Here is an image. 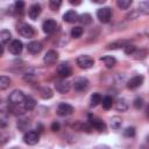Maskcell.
Listing matches in <instances>:
<instances>
[{
    "label": "cell",
    "instance_id": "obj_1",
    "mask_svg": "<svg viewBox=\"0 0 149 149\" xmlns=\"http://www.w3.org/2000/svg\"><path fill=\"white\" fill-rule=\"evenodd\" d=\"M16 29H17V33H19L22 37H24V38H31V37L34 36V34H35L34 28H33L30 24L24 23V22L19 23L17 27H16Z\"/></svg>",
    "mask_w": 149,
    "mask_h": 149
},
{
    "label": "cell",
    "instance_id": "obj_2",
    "mask_svg": "<svg viewBox=\"0 0 149 149\" xmlns=\"http://www.w3.org/2000/svg\"><path fill=\"white\" fill-rule=\"evenodd\" d=\"M76 62L80 69H91L94 65V59L88 55H81L77 57Z\"/></svg>",
    "mask_w": 149,
    "mask_h": 149
},
{
    "label": "cell",
    "instance_id": "obj_3",
    "mask_svg": "<svg viewBox=\"0 0 149 149\" xmlns=\"http://www.w3.org/2000/svg\"><path fill=\"white\" fill-rule=\"evenodd\" d=\"M24 93L20 90H14L9 97H8V101L10 102V105H21L24 100Z\"/></svg>",
    "mask_w": 149,
    "mask_h": 149
},
{
    "label": "cell",
    "instance_id": "obj_4",
    "mask_svg": "<svg viewBox=\"0 0 149 149\" xmlns=\"http://www.w3.org/2000/svg\"><path fill=\"white\" fill-rule=\"evenodd\" d=\"M97 17L99 19L100 22L102 23H107L111 17H112V10L109 7H102V8H99L97 10Z\"/></svg>",
    "mask_w": 149,
    "mask_h": 149
},
{
    "label": "cell",
    "instance_id": "obj_5",
    "mask_svg": "<svg viewBox=\"0 0 149 149\" xmlns=\"http://www.w3.org/2000/svg\"><path fill=\"white\" fill-rule=\"evenodd\" d=\"M88 123L92 126V128H94V129H97L98 132H105L106 130V125H105V122L101 120V119H99V118H97V116H93V115H88Z\"/></svg>",
    "mask_w": 149,
    "mask_h": 149
},
{
    "label": "cell",
    "instance_id": "obj_6",
    "mask_svg": "<svg viewBox=\"0 0 149 149\" xmlns=\"http://www.w3.org/2000/svg\"><path fill=\"white\" fill-rule=\"evenodd\" d=\"M38 139H40V135L35 130H29L23 135V142L28 146H35L38 142Z\"/></svg>",
    "mask_w": 149,
    "mask_h": 149
},
{
    "label": "cell",
    "instance_id": "obj_7",
    "mask_svg": "<svg viewBox=\"0 0 149 149\" xmlns=\"http://www.w3.org/2000/svg\"><path fill=\"white\" fill-rule=\"evenodd\" d=\"M57 73H58L63 79H65V78H68V77H70V76L72 74V68H71V65H70L69 63L63 62V63H61V64L57 66Z\"/></svg>",
    "mask_w": 149,
    "mask_h": 149
},
{
    "label": "cell",
    "instance_id": "obj_8",
    "mask_svg": "<svg viewBox=\"0 0 149 149\" xmlns=\"http://www.w3.org/2000/svg\"><path fill=\"white\" fill-rule=\"evenodd\" d=\"M88 80L85 77H78L73 80V88L78 92H84L88 88Z\"/></svg>",
    "mask_w": 149,
    "mask_h": 149
},
{
    "label": "cell",
    "instance_id": "obj_9",
    "mask_svg": "<svg viewBox=\"0 0 149 149\" xmlns=\"http://www.w3.org/2000/svg\"><path fill=\"white\" fill-rule=\"evenodd\" d=\"M74 108L70 105V104H66V102H61L58 106H57V114L61 115V116H68V115H71L73 113Z\"/></svg>",
    "mask_w": 149,
    "mask_h": 149
},
{
    "label": "cell",
    "instance_id": "obj_10",
    "mask_svg": "<svg viewBox=\"0 0 149 149\" xmlns=\"http://www.w3.org/2000/svg\"><path fill=\"white\" fill-rule=\"evenodd\" d=\"M55 88H56L57 92H59L62 94L63 93H68L70 91V88H71V84L66 79H61V80H57L55 83Z\"/></svg>",
    "mask_w": 149,
    "mask_h": 149
},
{
    "label": "cell",
    "instance_id": "obj_11",
    "mask_svg": "<svg viewBox=\"0 0 149 149\" xmlns=\"http://www.w3.org/2000/svg\"><path fill=\"white\" fill-rule=\"evenodd\" d=\"M42 28H43V31H44L45 34H52V33L56 31L57 22H56L55 20H52V19H48V20H45V21L43 22Z\"/></svg>",
    "mask_w": 149,
    "mask_h": 149
},
{
    "label": "cell",
    "instance_id": "obj_12",
    "mask_svg": "<svg viewBox=\"0 0 149 149\" xmlns=\"http://www.w3.org/2000/svg\"><path fill=\"white\" fill-rule=\"evenodd\" d=\"M57 59H58V52H57L56 50H49V51L44 55V57H43V62H44V64H47V65H52V64H55Z\"/></svg>",
    "mask_w": 149,
    "mask_h": 149
},
{
    "label": "cell",
    "instance_id": "obj_13",
    "mask_svg": "<svg viewBox=\"0 0 149 149\" xmlns=\"http://www.w3.org/2000/svg\"><path fill=\"white\" fill-rule=\"evenodd\" d=\"M22 48H23V44L20 40H13L8 47L9 49V52L13 54V55H20L21 51H22Z\"/></svg>",
    "mask_w": 149,
    "mask_h": 149
},
{
    "label": "cell",
    "instance_id": "obj_14",
    "mask_svg": "<svg viewBox=\"0 0 149 149\" xmlns=\"http://www.w3.org/2000/svg\"><path fill=\"white\" fill-rule=\"evenodd\" d=\"M143 80H144L143 76H135V77H133L130 80H128L127 87H128L129 90H135V88H137V87H140V86L142 85Z\"/></svg>",
    "mask_w": 149,
    "mask_h": 149
},
{
    "label": "cell",
    "instance_id": "obj_15",
    "mask_svg": "<svg viewBox=\"0 0 149 149\" xmlns=\"http://www.w3.org/2000/svg\"><path fill=\"white\" fill-rule=\"evenodd\" d=\"M41 12H42L41 6H40L38 3H33V5L29 7V9H28V15H29V17H30L31 20H36V19L40 16Z\"/></svg>",
    "mask_w": 149,
    "mask_h": 149
},
{
    "label": "cell",
    "instance_id": "obj_16",
    "mask_svg": "<svg viewBox=\"0 0 149 149\" xmlns=\"http://www.w3.org/2000/svg\"><path fill=\"white\" fill-rule=\"evenodd\" d=\"M27 49H28V51H29L31 55H37V54H40L41 50H42V44H41V42H38V41H31V42L28 43Z\"/></svg>",
    "mask_w": 149,
    "mask_h": 149
},
{
    "label": "cell",
    "instance_id": "obj_17",
    "mask_svg": "<svg viewBox=\"0 0 149 149\" xmlns=\"http://www.w3.org/2000/svg\"><path fill=\"white\" fill-rule=\"evenodd\" d=\"M63 20L65 22H68V23H74L76 21H78V14H77L76 10H72V9L71 10H68V12L64 13Z\"/></svg>",
    "mask_w": 149,
    "mask_h": 149
},
{
    "label": "cell",
    "instance_id": "obj_18",
    "mask_svg": "<svg viewBox=\"0 0 149 149\" xmlns=\"http://www.w3.org/2000/svg\"><path fill=\"white\" fill-rule=\"evenodd\" d=\"M22 104H23V108H24L26 111H28V112H29V111H33V109L35 108V106H36L35 99L31 98L30 95H26Z\"/></svg>",
    "mask_w": 149,
    "mask_h": 149
},
{
    "label": "cell",
    "instance_id": "obj_19",
    "mask_svg": "<svg viewBox=\"0 0 149 149\" xmlns=\"http://www.w3.org/2000/svg\"><path fill=\"white\" fill-rule=\"evenodd\" d=\"M129 107V104H128V100L125 99V98H121V99H118V101L115 102V108L116 111L119 112H126Z\"/></svg>",
    "mask_w": 149,
    "mask_h": 149
},
{
    "label": "cell",
    "instance_id": "obj_20",
    "mask_svg": "<svg viewBox=\"0 0 149 149\" xmlns=\"http://www.w3.org/2000/svg\"><path fill=\"white\" fill-rule=\"evenodd\" d=\"M78 21L84 26H88L92 23V16L88 13H83V14L78 15Z\"/></svg>",
    "mask_w": 149,
    "mask_h": 149
},
{
    "label": "cell",
    "instance_id": "obj_21",
    "mask_svg": "<svg viewBox=\"0 0 149 149\" xmlns=\"http://www.w3.org/2000/svg\"><path fill=\"white\" fill-rule=\"evenodd\" d=\"M100 61H102L105 63L106 68H108V69H112L116 64V59L113 56H102V57H100Z\"/></svg>",
    "mask_w": 149,
    "mask_h": 149
},
{
    "label": "cell",
    "instance_id": "obj_22",
    "mask_svg": "<svg viewBox=\"0 0 149 149\" xmlns=\"http://www.w3.org/2000/svg\"><path fill=\"white\" fill-rule=\"evenodd\" d=\"M10 31L7 30V29H3V30H0V44H7L9 41H10Z\"/></svg>",
    "mask_w": 149,
    "mask_h": 149
},
{
    "label": "cell",
    "instance_id": "obj_23",
    "mask_svg": "<svg viewBox=\"0 0 149 149\" xmlns=\"http://www.w3.org/2000/svg\"><path fill=\"white\" fill-rule=\"evenodd\" d=\"M10 83H12V80H10L9 77H7V76H0V91H3L6 88H8L9 85H10Z\"/></svg>",
    "mask_w": 149,
    "mask_h": 149
},
{
    "label": "cell",
    "instance_id": "obj_24",
    "mask_svg": "<svg viewBox=\"0 0 149 149\" xmlns=\"http://www.w3.org/2000/svg\"><path fill=\"white\" fill-rule=\"evenodd\" d=\"M9 111H10L13 114H16V115H22V114H24V112H26V109L23 108V106L21 107L20 105H12V106L9 107Z\"/></svg>",
    "mask_w": 149,
    "mask_h": 149
},
{
    "label": "cell",
    "instance_id": "obj_25",
    "mask_svg": "<svg viewBox=\"0 0 149 149\" xmlns=\"http://www.w3.org/2000/svg\"><path fill=\"white\" fill-rule=\"evenodd\" d=\"M40 94H41V97L43 99H50L52 97V91L50 90V87L45 86V87H42L40 90Z\"/></svg>",
    "mask_w": 149,
    "mask_h": 149
},
{
    "label": "cell",
    "instance_id": "obj_26",
    "mask_svg": "<svg viewBox=\"0 0 149 149\" xmlns=\"http://www.w3.org/2000/svg\"><path fill=\"white\" fill-rule=\"evenodd\" d=\"M101 104H102V107H104L105 109H109V108L112 107V105H113V99H112V97L106 95V97L101 98Z\"/></svg>",
    "mask_w": 149,
    "mask_h": 149
},
{
    "label": "cell",
    "instance_id": "obj_27",
    "mask_svg": "<svg viewBox=\"0 0 149 149\" xmlns=\"http://www.w3.org/2000/svg\"><path fill=\"white\" fill-rule=\"evenodd\" d=\"M121 125H122V120H121L120 116H113L111 119V127L113 129H115V130L119 129L121 127Z\"/></svg>",
    "mask_w": 149,
    "mask_h": 149
},
{
    "label": "cell",
    "instance_id": "obj_28",
    "mask_svg": "<svg viewBox=\"0 0 149 149\" xmlns=\"http://www.w3.org/2000/svg\"><path fill=\"white\" fill-rule=\"evenodd\" d=\"M83 33H84V29H83L81 27H79V26L73 27V28L71 29V36H72L73 38H79V37H81Z\"/></svg>",
    "mask_w": 149,
    "mask_h": 149
},
{
    "label": "cell",
    "instance_id": "obj_29",
    "mask_svg": "<svg viewBox=\"0 0 149 149\" xmlns=\"http://www.w3.org/2000/svg\"><path fill=\"white\" fill-rule=\"evenodd\" d=\"M101 102V94L100 93H93L92 95H91V106L92 107H95V106H98L99 104Z\"/></svg>",
    "mask_w": 149,
    "mask_h": 149
},
{
    "label": "cell",
    "instance_id": "obj_30",
    "mask_svg": "<svg viewBox=\"0 0 149 149\" xmlns=\"http://www.w3.org/2000/svg\"><path fill=\"white\" fill-rule=\"evenodd\" d=\"M132 3H133L132 0H118L116 1V5L120 9H128L132 6Z\"/></svg>",
    "mask_w": 149,
    "mask_h": 149
},
{
    "label": "cell",
    "instance_id": "obj_31",
    "mask_svg": "<svg viewBox=\"0 0 149 149\" xmlns=\"http://www.w3.org/2000/svg\"><path fill=\"white\" fill-rule=\"evenodd\" d=\"M14 10L17 13V14H20V15H22V13H23V9H24V2L23 1H21V0H19V1H15V3H14Z\"/></svg>",
    "mask_w": 149,
    "mask_h": 149
},
{
    "label": "cell",
    "instance_id": "obj_32",
    "mask_svg": "<svg viewBox=\"0 0 149 149\" xmlns=\"http://www.w3.org/2000/svg\"><path fill=\"white\" fill-rule=\"evenodd\" d=\"M139 8H140V12H142L143 14H148L149 13V2L148 1H141Z\"/></svg>",
    "mask_w": 149,
    "mask_h": 149
},
{
    "label": "cell",
    "instance_id": "obj_33",
    "mask_svg": "<svg viewBox=\"0 0 149 149\" xmlns=\"http://www.w3.org/2000/svg\"><path fill=\"white\" fill-rule=\"evenodd\" d=\"M123 50H125V54L126 55H133L136 51V47L133 45V44H126L123 47Z\"/></svg>",
    "mask_w": 149,
    "mask_h": 149
},
{
    "label": "cell",
    "instance_id": "obj_34",
    "mask_svg": "<svg viewBox=\"0 0 149 149\" xmlns=\"http://www.w3.org/2000/svg\"><path fill=\"white\" fill-rule=\"evenodd\" d=\"M62 5V1L61 0H50L49 1V7L52 9V10H57Z\"/></svg>",
    "mask_w": 149,
    "mask_h": 149
},
{
    "label": "cell",
    "instance_id": "obj_35",
    "mask_svg": "<svg viewBox=\"0 0 149 149\" xmlns=\"http://www.w3.org/2000/svg\"><path fill=\"white\" fill-rule=\"evenodd\" d=\"M123 135L126 137H134L135 136V128L134 127H127L123 130Z\"/></svg>",
    "mask_w": 149,
    "mask_h": 149
},
{
    "label": "cell",
    "instance_id": "obj_36",
    "mask_svg": "<svg viewBox=\"0 0 149 149\" xmlns=\"http://www.w3.org/2000/svg\"><path fill=\"white\" fill-rule=\"evenodd\" d=\"M29 120H27V119H22V120H19V122H17V127H19V129H21V130H24L28 126H29Z\"/></svg>",
    "mask_w": 149,
    "mask_h": 149
},
{
    "label": "cell",
    "instance_id": "obj_37",
    "mask_svg": "<svg viewBox=\"0 0 149 149\" xmlns=\"http://www.w3.org/2000/svg\"><path fill=\"white\" fill-rule=\"evenodd\" d=\"M133 105H134V107H135L136 109H141V108L143 107V105H144V100H143L142 98H136V99L134 100Z\"/></svg>",
    "mask_w": 149,
    "mask_h": 149
},
{
    "label": "cell",
    "instance_id": "obj_38",
    "mask_svg": "<svg viewBox=\"0 0 149 149\" xmlns=\"http://www.w3.org/2000/svg\"><path fill=\"white\" fill-rule=\"evenodd\" d=\"M125 44V42H115V43H111L107 45V49H118V48H121L122 45ZM126 45V44H125Z\"/></svg>",
    "mask_w": 149,
    "mask_h": 149
},
{
    "label": "cell",
    "instance_id": "obj_39",
    "mask_svg": "<svg viewBox=\"0 0 149 149\" xmlns=\"http://www.w3.org/2000/svg\"><path fill=\"white\" fill-rule=\"evenodd\" d=\"M59 129H61L59 123H58L57 121H54V122L51 123V130H52V132H58Z\"/></svg>",
    "mask_w": 149,
    "mask_h": 149
},
{
    "label": "cell",
    "instance_id": "obj_40",
    "mask_svg": "<svg viewBox=\"0 0 149 149\" xmlns=\"http://www.w3.org/2000/svg\"><path fill=\"white\" fill-rule=\"evenodd\" d=\"M6 126H7V121H6V119L0 118V128H3V127H6Z\"/></svg>",
    "mask_w": 149,
    "mask_h": 149
},
{
    "label": "cell",
    "instance_id": "obj_41",
    "mask_svg": "<svg viewBox=\"0 0 149 149\" xmlns=\"http://www.w3.org/2000/svg\"><path fill=\"white\" fill-rule=\"evenodd\" d=\"M92 2H94V3H104L105 0H92Z\"/></svg>",
    "mask_w": 149,
    "mask_h": 149
},
{
    "label": "cell",
    "instance_id": "obj_42",
    "mask_svg": "<svg viewBox=\"0 0 149 149\" xmlns=\"http://www.w3.org/2000/svg\"><path fill=\"white\" fill-rule=\"evenodd\" d=\"M71 5H80V1H73V0H70L69 1Z\"/></svg>",
    "mask_w": 149,
    "mask_h": 149
},
{
    "label": "cell",
    "instance_id": "obj_43",
    "mask_svg": "<svg viewBox=\"0 0 149 149\" xmlns=\"http://www.w3.org/2000/svg\"><path fill=\"white\" fill-rule=\"evenodd\" d=\"M97 149H109L107 146H100V147H97Z\"/></svg>",
    "mask_w": 149,
    "mask_h": 149
},
{
    "label": "cell",
    "instance_id": "obj_44",
    "mask_svg": "<svg viewBox=\"0 0 149 149\" xmlns=\"http://www.w3.org/2000/svg\"><path fill=\"white\" fill-rule=\"evenodd\" d=\"M2 54H3V48H2V45L0 44V57L2 56Z\"/></svg>",
    "mask_w": 149,
    "mask_h": 149
}]
</instances>
